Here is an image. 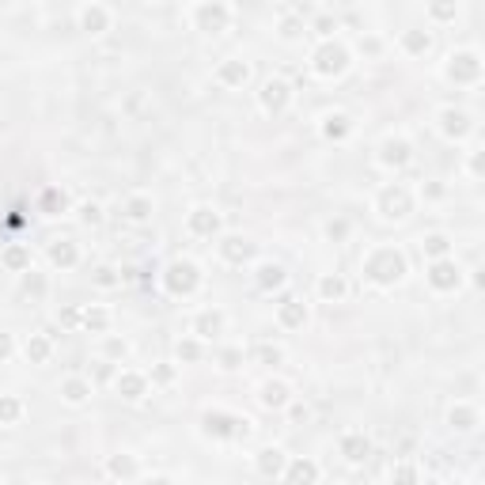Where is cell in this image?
I'll use <instances>...</instances> for the list:
<instances>
[{
	"label": "cell",
	"mask_w": 485,
	"mask_h": 485,
	"mask_svg": "<svg viewBox=\"0 0 485 485\" xmlns=\"http://www.w3.org/2000/svg\"><path fill=\"white\" fill-rule=\"evenodd\" d=\"M364 277H368L371 285H394V281L406 277V258H402L394 247L371 250L368 262H364Z\"/></svg>",
	"instance_id": "obj_1"
},
{
	"label": "cell",
	"mask_w": 485,
	"mask_h": 485,
	"mask_svg": "<svg viewBox=\"0 0 485 485\" xmlns=\"http://www.w3.org/2000/svg\"><path fill=\"white\" fill-rule=\"evenodd\" d=\"M205 432L209 436H228V440H239V436H250V421L247 417H236V414H205Z\"/></svg>",
	"instance_id": "obj_2"
},
{
	"label": "cell",
	"mask_w": 485,
	"mask_h": 485,
	"mask_svg": "<svg viewBox=\"0 0 485 485\" xmlns=\"http://www.w3.org/2000/svg\"><path fill=\"white\" fill-rule=\"evenodd\" d=\"M349 69V50L337 42H326L319 53H315V72L319 76H342V72Z\"/></svg>",
	"instance_id": "obj_3"
},
{
	"label": "cell",
	"mask_w": 485,
	"mask_h": 485,
	"mask_svg": "<svg viewBox=\"0 0 485 485\" xmlns=\"http://www.w3.org/2000/svg\"><path fill=\"white\" fill-rule=\"evenodd\" d=\"M409 209H414V201H409V193L402 186H387L379 193V216H387V220H406Z\"/></svg>",
	"instance_id": "obj_4"
},
{
	"label": "cell",
	"mask_w": 485,
	"mask_h": 485,
	"mask_svg": "<svg viewBox=\"0 0 485 485\" xmlns=\"http://www.w3.org/2000/svg\"><path fill=\"white\" fill-rule=\"evenodd\" d=\"M167 288L171 292H179V296H186V292H193L197 288V281H201V273H197V265L193 262H171L167 265Z\"/></svg>",
	"instance_id": "obj_5"
},
{
	"label": "cell",
	"mask_w": 485,
	"mask_h": 485,
	"mask_svg": "<svg viewBox=\"0 0 485 485\" xmlns=\"http://www.w3.org/2000/svg\"><path fill=\"white\" fill-rule=\"evenodd\" d=\"M459 281H463V273H459V265L448 262V258L432 262V270H428V285H432L436 292H451V288H459Z\"/></svg>",
	"instance_id": "obj_6"
},
{
	"label": "cell",
	"mask_w": 485,
	"mask_h": 485,
	"mask_svg": "<svg viewBox=\"0 0 485 485\" xmlns=\"http://www.w3.org/2000/svg\"><path fill=\"white\" fill-rule=\"evenodd\" d=\"M288 99H292V91H288L285 80H265V84H262V107L265 110L281 114V110L288 107Z\"/></svg>",
	"instance_id": "obj_7"
},
{
	"label": "cell",
	"mask_w": 485,
	"mask_h": 485,
	"mask_svg": "<svg viewBox=\"0 0 485 485\" xmlns=\"http://www.w3.org/2000/svg\"><path fill=\"white\" fill-rule=\"evenodd\" d=\"M448 76L451 80H478L482 76V61L478 53H455L448 64Z\"/></svg>",
	"instance_id": "obj_8"
},
{
	"label": "cell",
	"mask_w": 485,
	"mask_h": 485,
	"mask_svg": "<svg viewBox=\"0 0 485 485\" xmlns=\"http://www.w3.org/2000/svg\"><path fill=\"white\" fill-rule=\"evenodd\" d=\"M379 159H383V167H406L409 164V141H402V136L398 141H394V136L383 141V156Z\"/></svg>",
	"instance_id": "obj_9"
},
{
	"label": "cell",
	"mask_w": 485,
	"mask_h": 485,
	"mask_svg": "<svg viewBox=\"0 0 485 485\" xmlns=\"http://www.w3.org/2000/svg\"><path fill=\"white\" fill-rule=\"evenodd\" d=\"M262 406L265 409L288 406V383H281V379H265L262 383Z\"/></svg>",
	"instance_id": "obj_10"
},
{
	"label": "cell",
	"mask_w": 485,
	"mask_h": 485,
	"mask_svg": "<svg viewBox=\"0 0 485 485\" xmlns=\"http://www.w3.org/2000/svg\"><path fill=\"white\" fill-rule=\"evenodd\" d=\"M190 231L193 236H213V231H220V216H216L213 209H193L190 213Z\"/></svg>",
	"instance_id": "obj_11"
},
{
	"label": "cell",
	"mask_w": 485,
	"mask_h": 485,
	"mask_svg": "<svg viewBox=\"0 0 485 485\" xmlns=\"http://www.w3.org/2000/svg\"><path fill=\"white\" fill-rule=\"evenodd\" d=\"M228 8L224 4H205V8H197V23H201V30H224V23H228Z\"/></svg>",
	"instance_id": "obj_12"
},
{
	"label": "cell",
	"mask_w": 485,
	"mask_h": 485,
	"mask_svg": "<svg viewBox=\"0 0 485 485\" xmlns=\"http://www.w3.org/2000/svg\"><path fill=\"white\" fill-rule=\"evenodd\" d=\"M440 129L448 136H466V133H470V114H466V110H443V114H440Z\"/></svg>",
	"instance_id": "obj_13"
},
{
	"label": "cell",
	"mask_w": 485,
	"mask_h": 485,
	"mask_svg": "<svg viewBox=\"0 0 485 485\" xmlns=\"http://www.w3.org/2000/svg\"><path fill=\"white\" fill-rule=\"evenodd\" d=\"M342 455L349 459V463H364V459L371 455V443H368V436H360V432H349L342 440Z\"/></svg>",
	"instance_id": "obj_14"
},
{
	"label": "cell",
	"mask_w": 485,
	"mask_h": 485,
	"mask_svg": "<svg viewBox=\"0 0 485 485\" xmlns=\"http://www.w3.org/2000/svg\"><path fill=\"white\" fill-rule=\"evenodd\" d=\"M220 254L224 258H228V262H247V258L250 254H254V242H250V239H242V236H231V239H224L220 242Z\"/></svg>",
	"instance_id": "obj_15"
},
{
	"label": "cell",
	"mask_w": 485,
	"mask_h": 485,
	"mask_svg": "<svg viewBox=\"0 0 485 485\" xmlns=\"http://www.w3.org/2000/svg\"><path fill=\"white\" fill-rule=\"evenodd\" d=\"M288 485H315L319 482V466L311 463V459H300V463H292L288 466Z\"/></svg>",
	"instance_id": "obj_16"
},
{
	"label": "cell",
	"mask_w": 485,
	"mask_h": 485,
	"mask_svg": "<svg viewBox=\"0 0 485 485\" xmlns=\"http://www.w3.org/2000/svg\"><path fill=\"white\" fill-rule=\"evenodd\" d=\"M144 387H148V379L136 376V371H125V376H118V394H121V398H141Z\"/></svg>",
	"instance_id": "obj_17"
},
{
	"label": "cell",
	"mask_w": 485,
	"mask_h": 485,
	"mask_svg": "<svg viewBox=\"0 0 485 485\" xmlns=\"http://www.w3.org/2000/svg\"><path fill=\"white\" fill-rule=\"evenodd\" d=\"M258 470H262L265 478H270V474H281V470H285V451H281V448H265L262 455H258Z\"/></svg>",
	"instance_id": "obj_18"
},
{
	"label": "cell",
	"mask_w": 485,
	"mask_h": 485,
	"mask_svg": "<svg viewBox=\"0 0 485 485\" xmlns=\"http://www.w3.org/2000/svg\"><path fill=\"white\" fill-rule=\"evenodd\" d=\"M258 285L262 288H281L285 285V265H277V262L258 265Z\"/></svg>",
	"instance_id": "obj_19"
},
{
	"label": "cell",
	"mask_w": 485,
	"mask_h": 485,
	"mask_svg": "<svg viewBox=\"0 0 485 485\" xmlns=\"http://www.w3.org/2000/svg\"><path fill=\"white\" fill-rule=\"evenodd\" d=\"M281 322H285V326H303V322H307V307L300 300H285V303H281Z\"/></svg>",
	"instance_id": "obj_20"
},
{
	"label": "cell",
	"mask_w": 485,
	"mask_h": 485,
	"mask_svg": "<svg viewBox=\"0 0 485 485\" xmlns=\"http://www.w3.org/2000/svg\"><path fill=\"white\" fill-rule=\"evenodd\" d=\"M224 330V315L220 311H205L197 319V337H216Z\"/></svg>",
	"instance_id": "obj_21"
},
{
	"label": "cell",
	"mask_w": 485,
	"mask_h": 485,
	"mask_svg": "<svg viewBox=\"0 0 485 485\" xmlns=\"http://www.w3.org/2000/svg\"><path fill=\"white\" fill-rule=\"evenodd\" d=\"M50 262L53 265H64V270H69V265H76V247H72L69 239L53 242V247H50Z\"/></svg>",
	"instance_id": "obj_22"
},
{
	"label": "cell",
	"mask_w": 485,
	"mask_h": 485,
	"mask_svg": "<svg viewBox=\"0 0 485 485\" xmlns=\"http://www.w3.org/2000/svg\"><path fill=\"white\" fill-rule=\"evenodd\" d=\"M61 394H64V402H72V406H80V402L91 394V387L84 383V379H69V383L61 387Z\"/></svg>",
	"instance_id": "obj_23"
},
{
	"label": "cell",
	"mask_w": 485,
	"mask_h": 485,
	"mask_svg": "<svg viewBox=\"0 0 485 485\" xmlns=\"http://www.w3.org/2000/svg\"><path fill=\"white\" fill-rule=\"evenodd\" d=\"M451 425H455L459 432H470V428L478 425V414L466 409V406H455V409H451Z\"/></svg>",
	"instance_id": "obj_24"
},
{
	"label": "cell",
	"mask_w": 485,
	"mask_h": 485,
	"mask_svg": "<svg viewBox=\"0 0 485 485\" xmlns=\"http://www.w3.org/2000/svg\"><path fill=\"white\" fill-rule=\"evenodd\" d=\"M247 76H250V69H247L242 61H231V64H224V69H220V80H224V84H242Z\"/></svg>",
	"instance_id": "obj_25"
},
{
	"label": "cell",
	"mask_w": 485,
	"mask_h": 485,
	"mask_svg": "<svg viewBox=\"0 0 485 485\" xmlns=\"http://www.w3.org/2000/svg\"><path fill=\"white\" fill-rule=\"evenodd\" d=\"M46 357H50V342H46V337H30V342H27V360L30 364H42Z\"/></svg>",
	"instance_id": "obj_26"
},
{
	"label": "cell",
	"mask_w": 485,
	"mask_h": 485,
	"mask_svg": "<svg viewBox=\"0 0 485 485\" xmlns=\"http://www.w3.org/2000/svg\"><path fill=\"white\" fill-rule=\"evenodd\" d=\"M319 292L326 296V300H342V296H345V281L342 277H322L319 281Z\"/></svg>",
	"instance_id": "obj_27"
},
{
	"label": "cell",
	"mask_w": 485,
	"mask_h": 485,
	"mask_svg": "<svg viewBox=\"0 0 485 485\" xmlns=\"http://www.w3.org/2000/svg\"><path fill=\"white\" fill-rule=\"evenodd\" d=\"M421 250L428 258H436V262H440L443 254H448V236H428L425 242H421Z\"/></svg>",
	"instance_id": "obj_28"
},
{
	"label": "cell",
	"mask_w": 485,
	"mask_h": 485,
	"mask_svg": "<svg viewBox=\"0 0 485 485\" xmlns=\"http://www.w3.org/2000/svg\"><path fill=\"white\" fill-rule=\"evenodd\" d=\"M19 414H23L19 402L4 394V398H0V425H15V421H19Z\"/></svg>",
	"instance_id": "obj_29"
},
{
	"label": "cell",
	"mask_w": 485,
	"mask_h": 485,
	"mask_svg": "<svg viewBox=\"0 0 485 485\" xmlns=\"http://www.w3.org/2000/svg\"><path fill=\"white\" fill-rule=\"evenodd\" d=\"M402 42H406V50H409V53H425L428 46H432V38H428L425 30H409V35L402 38Z\"/></svg>",
	"instance_id": "obj_30"
},
{
	"label": "cell",
	"mask_w": 485,
	"mask_h": 485,
	"mask_svg": "<svg viewBox=\"0 0 485 485\" xmlns=\"http://www.w3.org/2000/svg\"><path fill=\"white\" fill-rule=\"evenodd\" d=\"M84 27L87 30H103L107 27V12H103V8H84Z\"/></svg>",
	"instance_id": "obj_31"
},
{
	"label": "cell",
	"mask_w": 485,
	"mask_h": 485,
	"mask_svg": "<svg viewBox=\"0 0 485 485\" xmlns=\"http://www.w3.org/2000/svg\"><path fill=\"white\" fill-rule=\"evenodd\" d=\"M136 470V463L129 455H118V459H110V474H114V478H129V474Z\"/></svg>",
	"instance_id": "obj_32"
},
{
	"label": "cell",
	"mask_w": 485,
	"mask_h": 485,
	"mask_svg": "<svg viewBox=\"0 0 485 485\" xmlns=\"http://www.w3.org/2000/svg\"><path fill=\"white\" fill-rule=\"evenodd\" d=\"M345 133H349V118H345V114L326 118V136H337V141H342Z\"/></svg>",
	"instance_id": "obj_33"
},
{
	"label": "cell",
	"mask_w": 485,
	"mask_h": 485,
	"mask_svg": "<svg viewBox=\"0 0 485 485\" xmlns=\"http://www.w3.org/2000/svg\"><path fill=\"white\" fill-rule=\"evenodd\" d=\"M394 485H417V466L398 463V466H394Z\"/></svg>",
	"instance_id": "obj_34"
},
{
	"label": "cell",
	"mask_w": 485,
	"mask_h": 485,
	"mask_svg": "<svg viewBox=\"0 0 485 485\" xmlns=\"http://www.w3.org/2000/svg\"><path fill=\"white\" fill-rule=\"evenodd\" d=\"M107 311H84V326L87 330H107Z\"/></svg>",
	"instance_id": "obj_35"
},
{
	"label": "cell",
	"mask_w": 485,
	"mask_h": 485,
	"mask_svg": "<svg viewBox=\"0 0 485 485\" xmlns=\"http://www.w3.org/2000/svg\"><path fill=\"white\" fill-rule=\"evenodd\" d=\"M148 213H152V201H144V197H133V201H129V216H133V220H144Z\"/></svg>",
	"instance_id": "obj_36"
},
{
	"label": "cell",
	"mask_w": 485,
	"mask_h": 485,
	"mask_svg": "<svg viewBox=\"0 0 485 485\" xmlns=\"http://www.w3.org/2000/svg\"><path fill=\"white\" fill-rule=\"evenodd\" d=\"M4 262L12 265V270H23V265H27V250H23V247H12V250L4 254Z\"/></svg>",
	"instance_id": "obj_37"
},
{
	"label": "cell",
	"mask_w": 485,
	"mask_h": 485,
	"mask_svg": "<svg viewBox=\"0 0 485 485\" xmlns=\"http://www.w3.org/2000/svg\"><path fill=\"white\" fill-rule=\"evenodd\" d=\"M197 357H201L197 342H179V360H197Z\"/></svg>",
	"instance_id": "obj_38"
},
{
	"label": "cell",
	"mask_w": 485,
	"mask_h": 485,
	"mask_svg": "<svg viewBox=\"0 0 485 485\" xmlns=\"http://www.w3.org/2000/svg\"><path fill=\"white\" fill-rule=\"evenodd\" d=\"M254 357L262 360V364H281V349H270V345H262V349H258Z\"/></svg>",
	"instance_id": "obj_39"
},
{
	"label": "cell",
	"mask_w": 485,
	"mask_h": 485,
	"mask_svg": "<svg viewBox=\"0 0 485 485\" xmlns=\"http://www.w3.org/2000/svg\"><path fill=\"white\" fill-rule=\"evenodd\" d=\"M95 281H99L103 288H110V285H118V277H114V270H110V265H103L99 273H95Z\"/></svg>",
	"instance_id": "obj_40"
},
{
	"label": "cell",
	"mask_w": 485,
	"mask_h": 485,
	"mask_svg": "<svg viewBox=\"0 0 485 485\" xmlns=\"http://www.w3.org/2000/svg\"><path fill=\"white\" fill-rule=\"evenodd\" d=\"M80 216H84L87 224H99L103 220V209L99 205H84V209H80Z\"/></svg>",
	"instance_id": "obj_41"
},
{
	"label": "cell",
	"mask_w": 485,
	"mask_h": 485,
	"mask_svg": "<svg viewBox=\"0 0 485 485\" xmlns=\"http://www.w3.org/2000/svg\"><path fill=\"white\" fill-rule=\"evenodd\" d=\"M220 360H224V364H220V368H228V371H231V368H239V360H242V353H239V349H228V353H224V357H220Z\"/></svg>",
	"instance_id": "obj_42"
},
{
	"label": "cell",
	"mask_w": 485,
	"mask_h": 485,
	"mask_svg": "<svg viewBox=\"0 0 485 485\" xmlns=\"http://www.w3.org/2000/svg\"><path fill=\"white\" fill-rule=\"evenodd\" d=\"M58 319L64 322V326H76V319H80V311H76V307H64V311L58 315Z\"/></svg>",
	"instance_id": "obj_43"
},
{
	"label": "cell",
	"mask_w": 485,
	"mask_h": 485,
	"mask_svg": "<svg viewBox=\"0 0 485 485\" xmlns=\"http://www.w3.org/2000/svg\"><path fill=\"white\" fill-rule=\"evenodd\" d=\"M64 209V193H58V190H50V193H46V209Z\"/></svg>",
	"instance_id": "obj_44"
},
{
	"label": "cell",
	"mask_w": 485,
	"mask_h": 485,
	"mask_svg": "<svg viewBox=\"0 0 485 485\" xmlns=\"http://www.w3.org/2000/svg\"><path fill=\"white\" fill-rule=\"evenodd\" d=\"M8 357H12V337L0 334V360H8Z\"/></svg>",
	"instance_id": "obj_45"
},
{
	"label": "cell",
	"mask_w": 485,
	"mask_h": 485,
	"mask_svg": "<svg viewBox=\"0 0 485 485\" xmlns=\"http://www.w3.org/2000/svg\"><path fill=\"white\" fill-rule=\"evenodd\" d=\"M326 231H330V239H342L345 236V224H330Z\"/></svg>",
	"instance_id": "obj_46"
},
{
	"label": "cell",
	"mask_w": 485,
	"mask_h": 485,
	"mask_svg": "<svg viewBox=\"0 0 485 485\" xmlns=\"http://www.w3.org/2000/svg\"><path fill=\"white\" fill-rule=\"evenodd\" d=\"M42 288H46L42 277H30V281H27V292H42Z\"/></svg>",
	"instance_id": "obj_47"
},
{
	"label": "cell",
	"mask_w": 485,
	"mask_h": 485,
	"mask_svg": "<svg viewBox=\"0 0 485 485\" xmlns=\"http://www.w3.org/2000/svg\"><path fill=\"white\" fill-rule=\"evenodd\" d=\"M171 376H175L171 368H159V371H156V379H159V383H171Z\"/></svg>",
	"instance_id": "obj_48"
},
{
	"label": "cell",
	"mask_w": 485,
	"mask_h": 485,
	"mask_svg": "<svg viewBox=\"0 0 485 485\" xmlns=\"http://www.w3.org/2000/svg\"><path fill=\"white\" fill-rule=\"evenodd\" d=\"M148 485H171V478H148Z\"/></svg>",
	"instance_id": "obj_49"
},
{
	"label": "cell",
	"mask_w": 485,
	"mask_h": 485,
	"mask_svg": "<svg viewBox=\"0 0 485 485\" xmlns=\"http://www.w3.org/2000/svg\"><path fill=\"white\" fill-rule=\"evenodd\" d=\"M451 485H459V482H451Z\"/></svg>",
	"instance_id": "obj_50"
}]
</instances>
